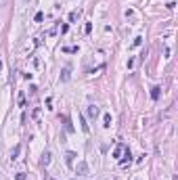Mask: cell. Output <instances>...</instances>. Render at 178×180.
<instances>
[{
	"mask_svg": "<svg viewBox=\"0 0 178 180\" xmlns=\"http://www.w3.org/2000/svg\"><path fill=\"white\" fill-rule=\"evenodd\" d=\"M75 174H78V176H86L88 174V163L86 161H80L78 165H75Z\"/></svg>",
	"mask_w": 178,
	"mask_h": 180,
	"instance_id": "obj_1",
	"label": "cell"
},
{
	"mask_svg": "<svg viewBox=\"0 0 178 180\" xmlns=\"http://www.w3.org/2000/svg\"><path fill=\"white\" fill-rule=\"evenodd\" d=\"M75 157H78V155H75V153H73V151H67V153H65V163L69 165V168H71V165H73V161H75Z\"/></svg>",
	"mask_w": 178,
	"mask_h": 180,
	"instance_id": "obj_2",
	"label": "cell"
},
{
	"mask_svg": "<svg viewBox=\"0 0 178 180\" xmlns=\"http://www.w3.org/2000/svg\"><path fill=\"white\" fill-rule=\"evenodd\" d=\"M48 163H50V151H44V153H42V165L46 168Z\"/></svg>",
	"mask_w": 178,
	"mask_h": 180,
	"instance_id": "obj_3",
	"label": "cell"
},
{
	"mask_svg": "<svg viewBox=\"0 0 178 180\" xmlns=\"http://www.w3.org/2000/svg\"><path fill=\"white\" fill-rule=\"evenodd\" d=\"M19 151H21V145H15V147H13V151H11V161H13V159H17Z\"/></svg>",
	"mask_w": 178,
	"mask_h": 180,
	"instance_id": "obj_4",
	"label": "cell"
},
{
	"mask_svg": "<svg viewBox=\"0 0 178 180\" xmlns=\"http://www.w3.org/2000/svg\"><path fill=\"white\" fill-rule=\"evenodd\" d=\"M88 115H90V117H96V115H98V107L90 105V107H88Z\"/></svg>",
	"mask_w": 178,
	"mask_h": 180,
	"instance_id": "obj_5",
	"label": "cell"
},
{
	"mask_svg": "<svg viewBox=\"0 0 178 180\" xmlns=\"http://www.w3.org/2000/svg\"><path fill=\"white\" fill-rule=\"evenodd\" d=\"M151 98H153V101L159 98V86H153V88H151Z\"/></svg>",
	"mask_w": 178,
	"mask_h": 180,
	"instance_id": "obj_6",
	"label": "cell"
},
{
	"mask_svg": "<svg viewBox=\"0 0 178 180\" xmlns=\"http://www.w3.org/2000/svg\"><path fill=\"white\" fill-rule=\"evenodd\" d=\"M124 151H126V147H124V145H117V149L113 151V157H120V155H122Z\"/></svg>",
	"mask_w": 178,
	"mask_h": 180,
	"instance_id": "obj_7",
	"label": "cell"
},
{
	"mask_svg": "<svg viewBox=\"0 0 178 180\" xmlns=\"http://www.w3.org/2000/svg\"><path fill=\"white\" fill-rule=\"evenodd\" d=\"M103 126H105V128H109V126H111V115H109V113H105V115H103Z\"/></svg>",
	"mask_w": 178,
	"mask_h": 180,
	"instance_id": "obj_8",
	"label": "cell"
},
{
	"mask_svg": "<svg viewBox=\"0 0 178 180\" xmlns=\"http://www.w3.org/2000/svg\"><path fill=\"white\" fill-rule=\"evenodd\" d=\"M61 80H63V82H67V80H69V69H63V73H61Z\"/></svg>",
	"mask_w": 178,
	"mask_h": 180,
	"instance_id": "obj_9",
	"label": "cell"
},
{
	"mask_svg": "<svg viewBox=\"0 0 178 180\" xmlns=\"http://www.w3.org/2000/svg\"><path fill=\"white\" fill-rule=\"evenodd\" d=\"M69 21H78V13H75V11H73L71 15H69Z\"/></svg>",
	"mask_w": 178,
	"mask_h": 180,
	"instance_id": "obj_10",
	"label": "cell"
},
{
	"mask_svg": "<svg viewBox=\"0 0 178 180\" xmlns=\"http://www.w3.org/2000/svg\"><path fill=\"white\" fill-rule=\"evenodd\" d=\"M15 180H25V174H23V172H17V176H15Z\"/></svg>",
	"mask_w": 178,
	"mask_h": 180,
	"instance_id": "obj_11",
	"label": "cell"
},
{
	"mask_svg": "<svg viewBox=\"0 0 178 180\" xmlns=\"http://www.w3.org/2000/svg\"><path fill=\"white\" fill-rule=\"evenodd\" d=\"M34 19H36V21H42V19H44V15H42V13H36V17H34Z\"/></svg>",
	"mask_w": 178,
	"mask_h": 180,
	"instance_id": "obj_12",
	"label": "cell"
},
{
	"mask_svg": "<svg viewBox=\"0 0 178 180\" xmlns=\"http://www.w3.org/2000/svg\"><path fill=\"white\" fill-rule=\"evenodd\" d=\"M19 105H21V107L25 105V96H23V94H19Z\"/></svg>",
	"mask_w": 178,
	"mask_h": 180,
	"instance_id": "obj_13",
	"label": "cell"
},
{
	"mask_svg": "<svg viewBox=\"0 0 178 180\" xmlns=\"http://www.w3.org/2000/svg\"><path fill=\"white\" fill-rule=\"evenodd\" d=\"M4 2H6V0H0V6H4Z\"/></svg>",
	"mask_w": 178,
	"mask_h": 180,
	"instance_id": "obj_14",
	"label": "cell"
},
{
	"mask_svg": "<svg viewBox=\"0 0 178 180\" xmlns=\"http://www.w3.org/2000/svg\"><path fill=\"white\" fill-rule=\"evenodd\" d=\"M0 69H2V61H0Z\"/></svg>",
	"mask_w": 178,
	"mask_h": 180,
	"instance_id": "obj_15",
	"label": "cell"
},
{
	"mask_svg": "<svg viewBox=\"0 0 178 180\" xmlns=\"http://www.w3.org/2000/svg\"><path fill=\"white\" fill-rule=\"evenodd\" d=\"M136 180H138V178H136Z\"/></svg>",
	"mask_w": 178,
	"mask_h": 180,
	"instance_id": "obj_16",
	"label": "cell"
}]
</instances>
